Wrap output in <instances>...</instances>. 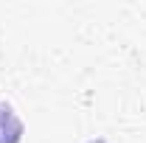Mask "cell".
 <instances>
[{
  "label": "cell",
  "instance_id": "cell-1",
  "mask_svg": "<svg viewBox=\"0 0 146 143\" xmlns=\"http://www.w3.org/2000/svg\"><path fill=\"white\" fill-rule=\"evenodd\" d=\"M20 138H23V121L9 104L0 101V143H20Z\"/></svg>",
  "mask_w": 146,
  "mask_h": 143
}]
</instances>
